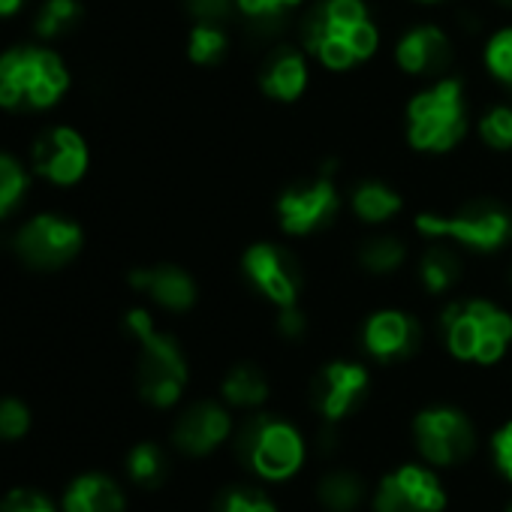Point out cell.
Listing matches in <instances>:
<instances>
[{"label": "cell", "instance_id": "1", "mask_svg": "<svg viewBox=\"0 0 512 512\" xmlns=\"http://www.w3.org/2000/svg\"><path fill=\"white\" fill-rule=\"evenodd\" d=\"M299 46L329 73H350L380 52L368 0H317L299 22Z\"/></svg>", "mask_w": 512, "mask_h": 512}, {"label": "cell", "instance_id": "2", "mask_svg": "<svg viewBox=\"0 0 512 512\" xmlns=\"http://www.w3.org/2000/svg\"><path fill=\"white\" fill-rule=\"evenodd\" d=\"M470 130L467 85L461 76H440L410 94L404 106V136L416 154H452Z\"/></svg>", "mask_w": 512, "mask_h": 512}, {"label": "cell", "instance_id": "3", "mask_svg": "<svg viewBox=\"0 0 512 512\" xmlns=\"http://www.w3.org/2000/svg\"><path fill=\"white\" fill-rule=\"evenodd\" d=\"M437 329L449 356L467 365H497L512 344V314L491 299H452Z\"/></svg>", "mask_w": 512, "mask_h": 512}, {"label": "cell", "instance_id": "4", "mask_svg": "<svg viewBox=\"0 0 512 512\" xmlns=\"http://www.w3.org/2000/svg\"><path fill=\"white\" fill-rule=\"evenodd\" d=\"M413 229L428 241H449L464 253H500L512 241V211L497 199H467L452 211H419Z\"/></svg>", "mask_w": 512, "mask_h": 512}, {"label": "cell", "instance_id": "5", "mask_svg": "<svg viewBox=\"0 0 512 512\" xmlns=\"http://www.w3.org/2000/svg\"><path fill=\"white\" fill-rule=\"evenodd\" d=\"M70 88L64 61L40 46H19L0 55V106L37 112L55 106Z\"/></svg>", "mask_w": 512, "mask_h": 512}, {"label": "cell", "instance_id": "6", "mask_svg": "<svg viewBox=\"0 0 512 512\" xmlns=\"http://www.w3.org/2000/svg\"><path fill=\"white\" fill-rule=\"evenodd\" d=\"M124 326L139 344V365H136L139 395L151 407H172L187 386V359L178 341L160 332L145 308H133L124 317Z\"/></svg>", "mask_w": 512, "mask_h": 512}, {"label": "cell", "instance_id": "7", "mask_svg": "<svg viewBox=\"0 0 512 512\" xmlns=\"http://www.w3.org/2000/svg\"><path fill=\"white\" fill-rule=\"evenodd\" d=\"M235 455L263 479L281 482L302 467L305 440L299 428L290 425L287 419L272 413H256L238 428Z\"/></svg>", "mask_w": 512, "mask_h": 512}, {"label": "cell", "instance_id": "8", "mask_svg": "<svg viewBox=\"0 0 512 512\" xmlns=\"http://www.w3.org/2000/svg\"><path fill=\"white\" fill-rule=\"evenodd\" d=\"M344 196L335 181V169H323L317 178L299 181L275 199V217L284 235L308 238L314 232L329 229L341 214Z\"/></svg>", "mask_w": 512, "mask_h": 512}, {"label": "cell", "instance_id": "9", "mask_svg": "<svg viewBox=\"0 0 512 512\" xmlns=\"http://www.w3.org/2000/svg\"><path fill=\"white\" fill-rule=\"evenodd\" d=\"M241 275L256 296H263L275 308L299 305L302 269L296 256L278 241H253L241 253Z\"/></svg>", "mask_w": 512, "mask_h": 512}, {"label": "cell", "instance_id": "10", "mask_svg": "<svg viewBox=\"0 0 512 512\" xmlns=\"http://www.w3.org/2000/svg\"><path fill=\"white\" fill-rule=\"evenodd\" d=\"M82 226L61 214H37L31 217L13 238L19 260L40 272L64 269L82 250Z\"/></svg>", "mask_w": 512, "mask_h": 512}, {"label": "cell", "instance_id": "11", "mask_svg": "<svg viewBox=\"0 0 512 512\" xmlns=\"http://www.w3.org/2000/svg\"><path fill=\"white\" fill-rule=\"evenodd\" d=\"M413 437H416L419 452L437 467L461 464L476 449L473 422L467 419V413H461L458 407H446V404L419 410L413 419Z\"/></svg>", "mask_w": 512, "mask_h": 512}, {"label": "cell", "instance_id": "12", "mask_svg": "<svg viewBox=\"0 0 512 512\" xmlns=\"http://www.w3.org/2000/svg\"><path fill=\"white\" fill-rule=\"evenodd\" d=\"M395 67L419 82H431L449 73L452 58H455V46L452 37L446 34V28L434 25V22H419L410 25L398 40H395Z\"/></svg>", "mask_w": 512, "mask_h": 512}, {"label": "cell", "instance_id": "13", "mask_svg": "<svg viewBox=\"0 0 512 512\" xmlns=\"http://www.w3.org/2000/svg\"><path fill=\"white\" fill-rule=\"evenodd\" d=\"M446 491L440 479L419 464H404L380 479L374 512H443Z\"/></svg>", "mask_w": 512, "mask_h": 512}, {"label": "cell", "instance_id": "14", "mask_svg": "<svg viewBox=\"0 0 512 512\" xmlns=\"http://www.w3.org/2000/svg\"><path fill=\"white\" fill-rule=\"evenodd\" d=\"M365 395H368V371H365V365L347 362V359L323 365L311 386L314 407L332 425L341 422L344 416H350L362 404Z\"/></svg>", "mask_w": 512, "mask_h": 512}, {"label": "cell", "instance_id": "15", "mask_svg": "<svg viewBox=\"0 0 512 512\" xmlns=\"http://www.w3.org/2000/svg\"><path fill=\"white\" fill-rule=\"evenodd\" d=\"M311 85V55L302 46L281 43L269 49L260 70H256V88L272 103L293 106L305 97Z\"/></svg>", "mask_w": 512, "mask_h": 512}, {"label": "cell", "instance_id": "16", "mask_svg": "<svg viewBox=\"0 0 512 512\" xmlns=\"http://www.w3.org/2000/svg\"><path fill=\"white\" fill-rule=\"evenodd\" d=\"M419 341H422L419 320L401 308H380L362 326V347L368 350L371 359L383 365L410 359L419 350Z\"/></svg>", "mask_w": 512, "mask_h": 512}, {"label": "cell", "instance_id": "17", "mask_svg": "<svg viewBox=\"0 0 512 512\" xmlns=\"http://www.w3.org/2000/svg\"><path fill=\"white\" fill-rule=\"evenodd\" d=\"M88 160V145L73 127H55L43 133L34 145V169L46 181L61 187L82 181V175L88 172Z\"/></svg>", "mask_w": 512, "mask_h": 512}, {"label": "cell", "instance_id": "18", "mask_svg": "<svg viewBox=\"0 0 512 512\" xmlns=\"http://www.w3.org/2000/svg\"><path fill=\"white\" fill-rule=\"evenodd\" d=\"M127 281L133 290H139L154 305H160L163 311H172V314L190 311L199 299V287H196L193 275L184 272L181 266H172V263L136 269V272H130Z\"/></svg>", "mask_w": 512, "mask_h": 512}, {"label": "cell", "instance_id": "19", "mask_svg": "<svg viewBox=\"0 0 512 512\" xmlns=\"http://www.w3.org/2000/svg\"><path fill=\"white\" fill-rule=\"evenodd\" d=\"M229 431L232 419L226 407H220L217 401H196L178 416L172 440L187 455H208L229 437Z\"/></svg>", "mask_w": 512, "mask_h": 512}, {"label": "cell", "instance_id": "20", "mask_svg": "<svg viewBox=\"0 0 512 512\" xmlns=\"http://www.w3.org/2000/svg\"><path fill=\"white\" fill-rule=\"evenodd\" d=\"M416 281L428 296H449L464 281L461 247L446 241H431L416 260Z\"/></svg>", "mask_w": 512, "mask_h": 512}, {"label": "cell", "instance_id": "21", "mask_svg": "<svg viewBox=\"0 0 512 512\" xmlns=\"http://www.w3.org/2000/svg\"><path fill=\"white\" fill-rule=\"evenodd\" d=\"M347 205L353 211V217L365 226H383L389 220H395L404 211V193L380 178H365L359 184L350 187L347 193Z\"/></svg>", "mask_w": 512, "mask_h": 512}, {"label": "cell", "instance_id": "22", "mask_svg": "<svg viewBox=\"0 0 512 512\" xmlns=\"http://www.w3.org/2000/svg\"><path fill=\"white\" fill-rule=\"evenodd\" d=\"M356 263L371 278H392L410 263V247L395 232H374L359 241Z\"/></svg>", "mask_w": 512, "mask_h": 512}, {"label": "cell", "instance_id": "23", "mask_svg": "<svg viewBox=\"0 0 512 512\" xmlns=\"http://www.w3.org/2000/svg\"><path fill=\"white\" fill-rule=\"evenodd\" d=\"M64 509L67 512H124V494L109 476L85 473L67 488Z\"/></svg>", "mask_w": 512, "mask_h": 512}, {"label": "cell", "instance_id": "24", "mask_svg": "<svg viewBox=\"0 0 512 512\" xmlns=\"http://www.w3.org/2000/svg\"><path fill=\"white\" fill-rule=\"evenodd\" d=\"M302 7H305V0H235V13L260 37L284 31L290 16Z\"/></svg>", "mask_w": 512, "mask_h": 512}, {"label": "cell", "instance_id": "25", "mask_svg": "<svg viewBox=\"0 0 512 512\" xmlns=\"http://www.w3.org/2000/svg\"><path fill=\"white\" fill-rule=\"evenodd\" d=\"M223 398L229 407H260L266 398H269V377L263 374V368H256L250 362H241L235 368H229V374L223 377V386H220Z\"/></svg>", "mask_w": 512, "mask_h": 512}, {"label": "cell", "instance_id": "26", "mask_svg": "<svg viewBox=\"0 0 512 512\" xmlns=\"http://www.w3.org/2000/svg\"><path fill=\"white\" fill-rule=\"evenodd\" d=\"M317 494L329 512H353L365 497V482L353 470H332L320 479Z\"/></svg>", "mask_w": 512, "mask_h": 512}, {"label": "cell", "instance_id": "27", "mask_svg": "<svg viewBox=\"0 0 512 512\" xmlns=\"http://www.w3.org/2000/svg\"><path fill=\"white\" fill-rule=\"evenodd\" d=\"M226 52H229V37H226L223 25L193 22L190 34H187V58L196 67H214L226 58Z\"/></svg>", "mask_w": 512, "mask_h": 512}, {"label": "cell", "instance_id": "28", "mask_svg": "<svg viewBox=\"0 0 512 512\" xmlns=\"http://www.w3.org/2000/svg\"><path fill=\"white\" fill-rule=\"evenodd\" d=\"M476 136L491 154L512 151V103H494L476 118Z\"/></svg>", "mask_w": 512, "mask_h": 512}, {"label": "cell", "instance_id": "29", "mask_svg": "<svg viewBox=\"0 0 512 512\" xmlns=\"http://www.w3.org/2000/svg\"><path fill=\"white\" fill-rule=\"evenodd\" d=\"M82 22V7L79 0H43V7L37 10L34 31L43 40H58L70 34Z\"/></svg>", "mask_w": 512, "mask_h": 512}, {"label": "cell", "instance_id": "30", "mask_svg": "<svg viewBox=\"0 0 512 512\" xmlns=\"http://www.w3.org/2000/svg\"><path fill=\"white\" fill-rule=\"evenodd\" d=\"M482 64L488 76L512 94V25L497 28L482 49Z\"/></svg>", "mask_w": 512, "mask_h": 512}, {"label": "cell", "instance_id": "31", "mask_svg": "<svg viewBox=\"0 0 512 512\" xmlns=\"http://www.w3.org/2000/svg\"><path fill=\"white\" fill-rule=\"evenodd\" d=\"M127 470H130L133 482H139L142 488H157L166 479L169 461L157 443H139L127 455Z\"/></svg>", "mask_w": 512, "mask_h": 512}, {"label": "cell", "instance_id": "32", "mask_svg": "<svg viewBox=\"0 0 512 512\" xmlns=\"http://www.w3.org/2000/svg\"><path fill=\"white\" fill-rule=\"evenodd\" d=\"M25 193H28L25 166L10 154H0V217H7L13 208H19Z\"/></svg>", "mask_w": 512, "mask_h": 512}, {"label": "cell", "instance_id": "33", "mask_svg": "<svg viewBox=\"0 0 512 512\" xmlns=\"http://www.w3.org/2000/svg\"><path fill=\"white\" fill-rule=\"evenodd\" d=\"M217 512H278V509L260 488L235 485L217 497Z\"/></svg>", "mask_w": 512, "mask_h": 512}, {"label": "cell", "instance_id": "34", "mask_svg": "<svg viewBox=\"0 0 512 512\" xmlns=\"http://www.w3.org/2000/svg\"><path fill=\"white\" fill-rule=\"evenodd\" d=\"M31 413L16 398H0V440H16L28 431Z\"/></svg>", "mask_w": 512, "mask_h": 512}, {"label": "cell", "instance_id": "35", "mask_svg": "<svg viewBox=\"0 0 512 512\" xmlns=\"http://www.w3.org/2000/svg\"><path fill=\"white\" fill-rule=\"evenodd\" d=\"M184 10L193 22H214L223 25L235 13V0H184Z\"/></svg>", "mask_w": 512, "mask_h": 512}, {"label": "cell", "instance_id": "36", "mask_svg": "<svg viewBox=\"0 0 512 512\" xmlns=\"http://www.w3.org/2000/svg\"><path fill=\"white\" fill-rule=\"evenodd\" d=\"M0 512H55V506L46 494L31 491V488H19V491H10L4 500H0Z\"/></svg>", "mask_w": 512, "mask_h": 512}, {"label": "cell", "instance_id": "37", "mask_svg": "<svg viewBox=\"0 0 512 512\" xmlns=\"http://www.w3.org/2000/svg\"><path fill=\"white\" fill-rule=\"evenodd\" d=\"M275 326H278V335H281V338H287V341H299V338H305V332H308V317H305V311H302L299 305L278 308V320H275Z\"/></svg>", "mask_w": 512, "mask_h": 512}, {"label": "cell", "instance_id": "38", "mask_svg": "<svg viewBox=\"0 0 512 512\" xmlns=\"http://www.w3.org/2000/svg\"><path fill=\"white\" fill-rule=\"evenodd\" d=\"M491 449H494V461H497L500 473L512 482V419L494 434Z\"/></svg>", "mask_w": 512, "mask_h": 512}, {"label": "cell", "instance_id": "39", "mask_svg": "<svg viewBox=\"0 0 512 512\" xmlns=\"http://www.w3.org/2000/svg\"><path fill=\"white\" fill-rule=\"evenodd\" d=\"M22 7H25V0H0V19L19 13Z\"/></svg>", "mask_w": 512, "mask_h": 512}, {"label": "cell", "instance_id": "40", "mask_svg": "<svg viewBox=\"0 0 512 512\" xmlns=\"http://www.w3.org/2000/svg\"><path fill=\"white\" fill-rule=\"evenodd\" d=\"M497 7H506V10H512V0H494Z\"/></svg>", "mask_w": 512, "mask_h": 512}, {"label": "cell", "instance_id": "41", "mask_svg": "<svg viewBox=\"0 0 512 512\" xmlns=\"http://www.w3.org/2000/svg\"><path fill=\"white\" fill-rule=\"evenodd\" d=\"M506 284H509V290H512V263H509V269H506Z\"/></svg>", "mask_w": 512, "mask_h": 512}, {"label": "cell", "instance_id": "42", "mask_svg": "<svg viewBox=\"0 0 512 512\" xmlns=\"http://www.w3.org/2000/svg\"><path fill=\"white\" fill-rule=\"evenodd\" d=\"M419 4H443V0H419Z\"/></svg>", "mask_w": 512, "mask_h": 512}, {"label": "cell", "instance_id": "43", "mask_svg": "<svg viewBox=\"0 0 512 512\" xmlns=\"http://www.w3.org/2000/svg\"><path fill=\"white\" fill-rule=\"evenodd\" d=\"M506 512H512V503H509V506H506Z\"/></svg>", "mask_w": 512, "mask_h": 512}]
</instances>
